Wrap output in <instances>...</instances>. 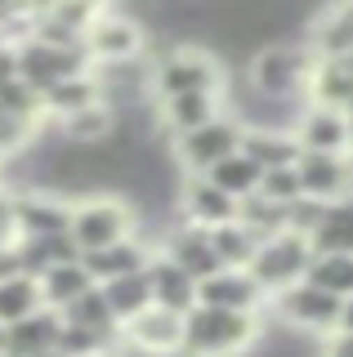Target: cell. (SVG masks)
<instances>
[{"mask_svg":"<svg viewBox=\"0 0 353 357\" xmlns=\"http://www.w3.org/2000/svg\"><path fill=\"white\" fill-rule=\"evenodd\" d=\"M269 312H241V308H215L193 304L183 312V344L193 357H246L264 340Z\"/></svg>","mask_w":353,"mask_h":357,"instance_id":"obj_1","label":"cell"},{"mask_svg":"<svg viewBox=\"0 0 353 357\" xmlns=\"http://www.w3.org/2000/svg\"><path fill=\"white\" fill-rule=\"evenodd\" d=\"M143 63H148L152 98L183 94V89H228V76H233V72H224L219 54L193 40H165L161 50L143 54Z\"/></svg>","mask_w":353,"mask_h":357,"instance_id":"obj_2","label":"cell"},{"mask_svg":"<svg viewBox=\"0 0 353 357\" xmlns=\"http://www.w3.org/2000/svg\"><path fill=\"white\" fill-rule=\"evenodd\" d=\"M139 228V206L121 192H85L72 201V219H68V232L72 241L81 245V255L90 250H103L121 237Z\"/></svg>","mask_w":353,"mask_h":357,"instance_id":"obj_3","label":"cell"},{"mask_svg":"<svg viewBox=\"0 0 353 357\" xmlns=\"http://www.w3.org/2000/svg\"><path fill=\"white\" fill-rule=\"evenodd\" d=\"M308 67H313V54L304 40H273L250 54L246 85L264 98H304Z\"/></svg>","mask_w":353,"mask_h":357,"instance_id":"obj_4","label":"cell"},{"mask_svg":"<svg viewBox=\"0 0 353 357\" xmlns=\"http://www.w3.org/2000/svg\"><path fill=\"white\" fill-rule=\"evenodd\" d=\"M14 59H18V81H27L36 94H45L50 85L94 67L85 45H59V40H45V36H23L14 45Z\"/></svg>","mask_w":353,"mask_h":357,"instance_id":"obj_5","label":"cell"},{"mask_svg":"<svg viewBox=\"0 0 353 357\" xmlns=\"http://www.w3.org/2000/svg\"><path fill=\"white\" fill-rule=\"evenodd\" d=\"M241 134L246 126L233 116V112H219L215 121H206V126H197L188 134H174L170 139V161L179 174H206L215 161H224L228 152L241 148Z\"/></svg>","mask_w":353,"mask_h":357,"instance_id":"obj_6","label":"cell"},{"mask_svg":"<svg viewBox=\"0 0 353 357\" xmlns=\"http://www.w3.org/2000/svg\"><path fill=\"white\" fill-rule=\"evenodd\" d=\"M308 259H313V245H308V237H300V232H291V228H282V232H273V237H264V241L255 245L246 273L264 286V295H278L282 286L304 282Z\"/></svg>","mask_w":353,"mask_h":357,"instance_id":"obj_7","label":"cell"},{"mask_svg":"<svg viewBox=\"0 0 353 357\" xmlns=\"http://www.w3.org/2000/svg\"><path fill=\"white\" fill-rule=\"evenodd\" d=\"M264 312H273L286 331H300L308 340H317V335L336 331L340 299L326 295V290L313 286V282H295V286H282L278 295H269V308Z\"/></svg>","mask_w":353,"mask_h":357,"instance_id":"obj_8","label":"cell"},{"mask_svg":"<svg viewBox=\"0 0 353 357\" xmlns=\"http://www.w3.org/2000/svg\"><path fill=\"white\" fill-rule=\"evenodd\" d=\"M85 54H90V63L94 67H112V63H135L148 54V31H143V22L139 18H130V14H121V9L107 5L103 14H98L90 27H85Z\"/></svg>","mask_w":353,"mask_h":357,"instance_id":"obj_9","label":"cell"},{"mask_svg":"<svg viewBox=\"0 0 353 357\" xmlns=\"http://www.w3.org/2000/svg\"><path fill=\"white\" fill-rule=\"evenodd\" d=\"M219 112H228V89H183V94L152 98V121H157V130L165 139L206 126Z\"/></svg>","mask_w":353,"mask_h":357,"instance_id":"obj_10","label":"cell"},{"mask_svg":"<svg viewBox=\"0 0 353 357\" xmlns=\"http://www.w3.org/2000/svg\"><path fill=\"white\" fill-rule=\"evenodd\" d=\"M72 219V197L54 192V188H18L14 192V237H54V232H68Z\"/></svg>","mask_w":353,"mask_h":357,"instance_id":"obj_11","label":"cell"},{"mask_svg":"<svg viewBox=\"0 0 353 357\" xmlns=\"http://www.w3.org/2000/svg\"><path fill=\"white\" fill-rule=\"evenodd\" d=\"M157 250L170 264H179L193 282H202V277H211L215 268H224L219 255H215V245H211V228H197V223H188V219L165 223L161 237H157Z\"/></svg>","mask_w":353,"mask_h":357,"instance_id":"obj_12","label":"cell"},{"mask_svg":"<svg viewBox=\"0 0 353 357\" xmlns=\"http://www.w3.org/2000/svg\"><path fill=\"white\" fill-rule=\"evenodd\" d=\"M174 210H179V219L197 223V228H219V223L237 219V201L224 192V188H215L206 174H183L179 188H174Z\"/></svg>","mask_w":353,"mask_h":357,"instance_id":"obj_13","label":"cell"},{"mask_svg":"<svg viewBox=\"0 0 353 357\" xmlns=\"http://www.w3.org/2000/svg\"><path fill=\"white\" fill-rule=\"evenodd\" d=\"M197 304H215V308H241V312H264L269 295L246 268H215L211 277L197 282Z\"/></svg>","mask_w":353,"mask_h":357,"instance_id":"obj_14","label":"cell"},{"mask_svg":"<svg viewBox=\"0 0 353 357\" xmlns=\"http://www.w3.org/2000/svg\"><path fill=\"white\" fill-rule=\"evenodd\" d=\"M152 255H157V237H152V232H143V228H135L130 237L103 245V250L81 255V264L90 268L94 282H107V277H121V273H139V268H148Z\"/></svg>","mask_w":353,"mask_h":357,"instance_id":"obj_15","label":"cell"},{"mask_svg":"<svg viewBox=\"0 0 353 357\" xmlns=\"http://www.w3.org/2000/svg\"><path fill=\"white\" fill-rule=\"evenodd\" d=\"M117 335L130 340V344H139V349H152V353H174L183 344V312L148 304V308H139L130 321H121Z\"/></svg>","mask_w":353,"mask_h":357,"instance_id":"obj_16","label":"cell"},{"mask_svg":"<svg viewBox=\"0 0 353 357\" xmlns=\"http://www.w3.org/2000/svg\"><path fill=\"white\" fill-rule=\"evenodd\" d=\"M291 134H295V143H300V152H349L345 112H336V107L304 103L291 121Z\"/></svg>","mask_w":353,"mask_h":357,"instance_id":"obj_17","label":"cell"},{"mask_svg":"<svg viewBox=\"0 0 353 357\" xmlns=\"http://www.w3.org/2000/svg\"><path fill=\"white\" fill-rule=\"evenodd\" d=\"M295 174H300V197L336 201V197L349 192V161H345V152H300Z\"/></svg>","mask_w":353,"mask_h":357,"instance_id":"obj_18","label":"cell"},{"mask_svg":"<svg viewBox=\"0 0 353 357\" xmlns=\"http://www.w3.org/2000/svg\"><path fill=\"white\" fill-rule=\"evenodd\" d=\"M304 103L313 107H353V63L349 59H313L304 81Z\"/></svg>","mask_w":353,"mask_h":357,"instance_id":"obj_19","label":"cell"},{"mask_svg":"<svg viewBox=\"0 0 353 357\" xmlns=\"http://www.w3.org/2000/svg\"><path fill=\"white\" fill-rule=\"evenodd\" d=\"M59 331H63V312L40 304L23 321H9L5 326V357H31V353L59 349Z\"/></svg>","mask_w":353,"mask_h":357,"instance_id":"obj_20","label":"cell"},{"mask_svg":"<svg viewBox=\"0 0 353 357\" xmlns=\"http://www.w3.org/2000/svg\"><path fill=\"white\" fill-rule=\"evenodd\" d=\"M90 103H103V81H98L94 67L81 72V76H68V81L50 85L45 94H40V112H45V121H63V116H72V112L90 107Z\"/></svg>","mask_w":353,"mask_h":357,"instance_id":"obj_21","label":"cell"},{"mask_svg":"<svg viewBox=\"0 0 353 357\" xmlns=\"http://www.w3.org/2000/svg\"><path fill=\"white\" fill-rule=\"evenodd\" d=\"M148 286H152V304H161L170 312H188L197 304V282L179 264L165 259L161 250L152 255V264H148Z\"/></svg>","mask_w":353,"mask_h":357,"instance_id":"obj_22","label":"cell"},{"mask_svg":"<svg viewBox=\"0 0 353 357\" xmlns=\"http://www.w3.org/2000/svg\"><path fill=\"white\" fill-rule=\"evenodd\" d=\"M241 152H246L260 170L300 161V143H295V134L282 130V126H246V134H241Z\"/></svg>","mask_w":353,"mask_h":357,"instance_id":"obj_23","label":"cell"},{"mask_svg":"<svg viewBox=\"0 0 353 357\" xmlns=\"http://www.w3.org/2000/svg\"><path fill=\"white\" fill-rule=\"evenodd\" d=\"M18 268L31 277H40L50 264H72L81 259V245L72 241V232H54V237H14Z\"/></svg>","mask_w":353,"mask_h":357,"instance_id":"obj_24","label":"cell"},{"mask_svg":"<svg viewBox=\"0 0 353 357\" xmlns=\"http://www.w3.org/2000/svg\"><path fill=\"white\" fill-rule=\"evenodd\" d=\"M112 126H117V112L107 107V98H103V103L81 107V112H72V116H63V121H50V130L59 134V139L81 143V148H94V143H103L107 134H112Z\"/></svg>","mask_w":353,"mask_h":357,"instance_id":"obj_25","label":"cell"},{"mask_svg":"<svg viewBox=\"0 0 353 357\" xmlns=\"http://www.w3.org/2000/svg\"><path fill=\"white\" fill-rule=\"evenodd\" d=\"M308 245L317 250H345L353 255V197H336L322 206V219H317V228L308 232Z\"/></svg>","mask_w":353,"mask_h":357,"instance_id":"obj_26","label":"cell"},{"mask_svg":"<svg viewBox=\"0 0 353 357\" xmlns=\"http://www.w3.org/2000/svg\"><path fill=\"white\" fill-rule=\"evenodd\" d=\"M36 282H40V299H45L50 308H59V312L68 308L76 295H85L90 286H98L94 277H90V268H85L81 259H72V264H50L45 273L36 277Z\"/></svg>","mask_w":353,"mask_h":357,"instance_id":"obj_27","label":"cell"},{"mask_svg":"<svg viewBox=\"0 0 353 357\" xmlns=\"http://www.w3.org/2000/svg\"><path fill=\"white\" fill-rule=\"evenodd\" d=\"M103 290L107 308H112L117 321H130L139 308L152 304V286H148V268H139V273H121V277H107V282H98Z\"/></svg>","mask_w":353,"mask_h":357,"instance_id":"obj_28","label":"cell"},{"mask_svg":"<svg viewBox=\"0 0 353 357\" xmlns=\"http://www.w3.org/2000/svg\"><path fill=\"white\" fill-rule=\"evenodd\" d=\"M260 165L255 161H250V156L246 152H228L224 156V161H215L211 165V170H206V178H211V183L215 188H224V192L228 197H233V201H241V197H250V192H255V188H260Z\"/></svg>","mask_w":353,"mask_h":357,"instance_id":"obj_29","label":"cell"},{"mask_svg":"<svg viewBox=\"0 0 353 357\" xmlns=\"http://www.w3.org/2000/svg\"><path fill=\"white\" fill-rule=\"evenodd\" d=\"M304 282L322 286L326 295H336V299L353 295V255H345V250H317L313 259H308Z\"/></svg>","mask_w":353,"mask_h":357,"instance_id":"obj_30","label":"cell"},{"mask_svg":"<svg viewBox=\"0 0 353 357\" xmlns=\"http://www.w3.org/2000/svg\"><path fill=\"white\" fill-rule=\"evenodd\" d=\"M45 299H40V282L31 273H9V277H0V321H23L27 312H36Z\"/></svg>","mask_w":353,"mask_h":357,"instance_id":"obj_31","label":"cell"},{"mask_svg":"<svg viewBox=\"0 0 353 357\" xmlns=\"http://www.w3.org/2000/svg\"><path fill=\"white\" fill-rule=\"evenodd\" d=\"M211 245H215V255H219L224 268H246L250 255H255V245H260V237L241 219H228V223H219V228H211Z\"/></svg>","mask_w":353,"mask_h":357,"instance_id":"obj_32","label":"cell"},{"mask_svg":"<svg viewBox=\"0 0 353 357\" xmlns=\"http://www.w3.org/2000/svg\"><path fill=\"white\" fill-rule=\"evenodd\" d=\"M63 321H76V326H90L98 335H107V340H117V331H121V321L112 317V308H107V299H103V290L90 286L85 295H76L68 308H63Z\"/></svg>","mask_w":353,"mask_h":357,"instance_id":"obj_33","label":"cell"},{"mask_svg":"<svg viewBox=\"0 0 353 357\" xmlns=\"http://www.w3.org/2000/svg\"><path fill=\"white\" fill-rule=\"evenodd\" d=\"M237 219L264 241V237H273V232L286 228V206H282V201H273V197H264V192H250V197L237 201Z\"/></svg>","mask_w":353,"mask_h":357,"instance_id":"obj_34","label":"cell"},{"mask_svg":"<svg viewBox=\"0 0 353 357\" xmlns=\"http://www.w3.org/2000/svg\"><path fill=\"white\" fill-rule=\"evenodd\" d=\"M107 335H98L90 326H76V321H63V331H59V353L63 357H85V353H103L107 349Z\"/></svg>","mask_w":353,"mask_h":357,"instance_id":"obj_35","label":"cell"},{"mask_svg":"<svg viewBox=\"0 0 353 357\" xmlns=\"http://www.w3.org/2000/svg\"><path fill=\"white\" fill-rule=\"evenodd\" d=\"M255 192L282 201V206H291L295 197H300V174H295V165H273V170L260 174V188Z\"/></svg>","mask_w":353,"mask_h":357,"instance_id":"obj_36","label":"cell"},{"mask_svg":"<svg viewBox=\"0 0 353 357\" xmlns=\"http://www.w3.org/2000/svg\"><path fill=\"white\" fill-rule=\"evenodd\" d=\"M317 357H353V331L336 326V331L317 335Z\"/></svg>","mask_w":353,"mask_h":357,"instance_id":"obj_37","label":"cell"},{"mask_svg":"<svg viewBox=\"0 0 353 357\" xmlns=\"http://www.w3.org/2000/svg\"><path fill=\"white\" fill-rule=\"evenodd\" d=\"M9 273H18V255H14V241H9V245H0V277H9Z\"/></svg>","mask_w":353,"mask_h":357,"instance_id":"obj_38","label":"cell"},{"mask_svg":"<svg viewBox=\"0 0 353 357\" xmlns=\"http://www.w3.org/2000/svg\"><path fill=\"white\" fill-rule=\"evenodd\" d=\"M336 326L353 331V295H345V299H340V321H336Z\"/></svg>","mask_w":353,"mask_h":357,"instance_id":"obj_39","label":"cell"},{"mask_svg":"<svg viewBox=\"0 0 353 357\" xmlns=\"http://www.w3.org/2000/svg\"><path fill=\"white\" fill-rule=\"evenodd\" d=\"M14 14H23V9H18V0H0V27H5Z\"/></svg>","mask_w":353,"mask_h":357,"instance_id":"obj_40","label":"cell"},{"mask_svg":"<svg viewBox=\"0 0 353 357\" xmlns=\"http://www.w3.org/2000/svg\"><path fill=\"white\" fill-rule=\"evenodd\" d=\"M54 0H18V9H23V14H40V9H50Z\"/></svg>","mask_w":353,"mask_h":357,"instance_id":"obj_41","label":"cell"},{"mask_svg":"<svg viewBox=\"0 0 353 357\" xmlns=\"http://www.w3.org/2000/svg\"><path fill=\"white\" fill-rule=\"evenodd\" d=\"M345 130H349V152H353V107H345Z\"/></svg>","mask_w":353,"mask_h":357,"instance_id":"obj_42","label":"cell"},{"mask_svg":"<svg viewBox=\"0 0 353 357\" xmlns=\"http://www.w3.org/2000/svg\"><path fill=\"white\" fill-rule=\"evenodd\" d=\"M345 161H349V197H353V152H345Z\"/></svg>","mask_w":353,"mask_h":357,"instance_id":"obj_43","label":"cell"},{"mask_svg":"<svg viewBox=\"0 0 353 357\" xmlns=\"http://www.w3.org/2000/svg\"><path fill=\"white\" fill-rule=\"evenodd\" d=\"M336 5L345 9V14H349V22H353V0H336Z\"/></svg>","mask_w":353,"mask_h":357,"instance_id":"obj_44","label":"cell"},{"mask_svg":"<svg viewBox=\"0 0 353 357\" xmlns=\"http://www.w3.org/2000/svg\"><path fill=\"white\" fill-rule=\"evenodd\" d=\"M31 357H63L59 349H45V353H31Z\"/></svg>","mask_w":353,"mask_h":357,"instance_id":"obj_45","label":"cell"},{"mask_svg":"<svg viewBox=\"0 0 353 357\" xmlns=\"http://www.w3.org/2000/svg\"><path fill=\"white\" fill-rule=\"evenodd\" d=\"M0 357H5V321H0Z\"/></svg>","mask_w":353,"mask_h":357,"instance_id":"obj_46","label":"cell"},{"mask_svg":"<svg viewBox=\"0 0 353 357\" xmlns=\"http://www.w3.org/2000/svg\"><path fill=\"white\" fill-rule=\"evenodd\" d=\"M85 357H107V353H85Z\"/></svg>","mask_w":353,"mask_h":357,"instance_id":"obj_47","label":"cell"},{"mask_svg":"<svg viewBox=\"0 0 353 357\" xmlns=\"http://www.w3.org/2000/svg\"><path fill=\"white\" fill-rule=\"evenodd\" d=\"M0 45H9V40H5V31H0Z\"/></svg>","mask_w":353,"mask_h":357,"instance_id":"obj_48","label":"cell"},{"mask_svg":"<svg viewBox=\"0 0 353 357\" xmlns=\"http://www.w3.org/2000/svg\"><path fill=\"white\" fill-rule=\"evenodd\" d=\"M349 63H353V50H349Z\"/></svg>","mask_w":353,"mask_h":357,"instance_id":"obj_49","label":"cell"}]
</instances>
